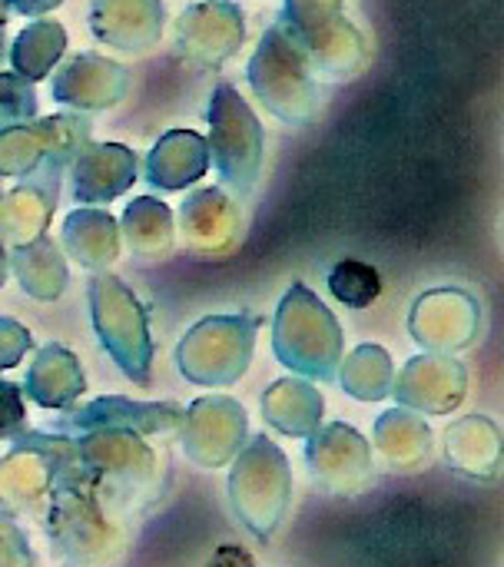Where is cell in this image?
<instances>
[{"label": "cell", "instance_id": "cell-4", "mask_svg": "<svg viewBox=\"0 0 504 567\" xmlns=\"http://www.w3.org/2000/svg\"><path fill=\"white\" fill-rule=\"evenodd\" d=\"M183 422V412L176 405L163 409H146V405H130L123 399H103L90 405L80 415H70L60 422V429H140V432H173Z\"/></svg>", "mask_w": 504, "mask_h": 567}, {"label": "cell", "instance_id": "cell-2", "mask_svg": "<svg viewBox=\"0 0 504 567\" xmlns=\"http://www.w3.org/2000/svg\"><path fill=\"white\" fill-rule=\"evenodd\" d=\"M209 123H213V156L223 183L239 193H249L259 163H263V133L249 106L233 93V86H216L209 100Z\"/></svg>", "mask_w": 504, "mask_h": 567}, {"label": "cell", "instance_id": "cell-14", "mask_svg": "<svg viewBox=\"0 0 504 567\" xmlns=\"http://www.w3.org/2000/svg\"><path fill=\"white\" fill-rule=\"evenodd\" d=\"M20 13H43V10H50V7H56L60 0H10Z\"/></svg>", "mask_w": 504, "mask_h": 567}, {"label": "cell", "instance_id": "cell-7", "mask_svg": "<svg viewBox=\"0 0 504 567\" xmlns=\"http://www.w3.org/2000/svg\"><path fill=\"white\" fill-rule=\"evenodd\" d=\"M63 43H66V33L56 20H40V23L27 27L13 43L17 73H23L27 80H40L50 70V63L60 56Z\"/></svg>", "mask_w": 504, "mask_h": 567}, {"label": "cell", "instance_id": "cell-12", "mask_svg": "<svg viewBox=\"0 0 504 567\" xmlns=\"http://www.w3.org/2000/svg\"><path fill=\"white\" fill-rule=\"evenodd\" d=\"M27 429V412L20 402V389L0 382V439H17Z\"/></svg>", "mask_w": 504, "mask_h": 567}, {"label": "cell", "instance_id": "cell-6", "mask_svg": "<svg viewBox=\"0 0 504 567\" xmlns=\"http://www.w3.org/2000/svg\"><path fill=\"white\" fill-rule=\"evenodd\" d=\"M379 449L382 455L399 465V468H412L419 465L422 458H429L432 452V432L429 425L402 415V412H392L379 422Z\"/></svg>", "mask_w": 504, "mask_h": 567}, {"label": "cell", "instance_id": "cell-3", "mask_svg": "<svg viewBox=\"0 0 504 567\" xmlns=\"http://www.w3.org/2000/svg\"><path fill=\"white\" fill-rule=\"evenodd\" d=\"M306 462H309L316 485L336 495L356 492L369 478V468H372L369 445L362 442V435H356L346 425H332L329 432L316 435L306 449Z\"/></svg>", "mask_w": 504, "mask_h": 567}, {"label": "cell", "instance_id": "cell-5", "mask_svg": "<svg viewBox=\"0 0 504 567\" xmlns=\"http://www.w3.org/2000/svg\"><path fill=\"white\" fill-rule=\"evenodd\" d=\"M449 462L469 478L492 482L502 465L498 429L488 419H465L462 425L449 429Z\"/></svg>", "mask_w": 504, "mask_h": 567}, {"label": "cell", "instance_id": "cell-1", "mask_svg": "<svg viewBox=\"0 0 504 567\" xmlns=\"http://www.w3.org/2000/svg\"><path fill=\"white\" fill-rule=\"evenodd\" d=\"M292 498V475L286 455L263 435L256 439L233 465L229 475V502L236 518L253 538L269 542L282 525Z\"/></svg>", "mask_w": 504, "mask_h": 567}, {"label": "cell", "instance_id": "cell-9", "mask_svg": "<svg viewBox=\"0 0 504 567\" xmlns=\"http://www.w3.org/2000/svg\"><path fill=\"white\" fill-rule=\"evenodd\" d=\"M126 236L133 252H156L169 246V209L163 203L150 199V219H146V199H136L123 216Z\"/></svg>", "mask_w": 504, "mask_h": 567}, {"label": "cell", "instance_id": "cell-13", "mask_svg": "<svg viewBox=\"0 0 504 567\" xmlns=\"http://www.w3.org/2000/svg\"><path fill=\"white\" fill-rule=\"evenodd\" d=\"M209 567H253V558H249L243 548H236V545H223V548L213 555Z\"/></svg>", "mask_w": 504, "mask_h": 567}, {"label": "cell", "instance_id": "cell-11", "mask_svg": "<svg viewBox=\"0 0 504 567\" xmlns=\"http://www.w3.org/2000/svg\"><path fill=\"white\" fill-rule=\"evenodd\" d=\"M0 567H37L27 535L7 515H0Z\"/></svg>", "mask_w": 504, "mask_h": 567}, {"label": "cell", "instance_id": "cell-15", "mask_svg": "<svg viewBox=\"0 0 504 567\" xmlns=\"http://www.w3.org/2000/svg\"><path fill=\"white\" fill-rule=\"evenodd\" d=\"M0 56H3V30H0Z\"/></svg>", "mask_w": 504, "mask_h": 567}, {"label": "cell", "instance_id": "cell-8", "mask_svg": "<svg viewBox=\"0 0 504 567\" xmlns=\"http://www.w3.org/2000/svg\"><path fill=\"white\" fill-rule=\"evenodd\" d=\"M329 292L349 309H366L379 299L382 279L372 266H366L359 259H342L329 272Z\"/></svg>", "mask_w": 504, "mask_h": 567}, {"label": "cell", "instance_id": "cell-10", "mask_svg": "<svg viewBox=\"0 0 504 567\" xmlns=\"http://www.w3.org/2000/svg\"><path fill=\"white\" fill-rule=\"evenodd\" d=\"M37 116V93L27 80L13 73H0V133L13 123H27Z\"/></svg>", "mask_w": 504, "mask_h": 567}]
</instances>
